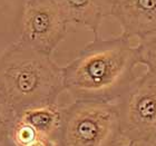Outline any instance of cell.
<instances>
[{
    "label": "cell",
    "mask_w": 156,
    "mask_h": 146,
    "mask_svg": "<svg viewBox=\"0 0 156 146\" xmlns=\"http://www.w3.org/2000/svg\"><path fill=\"white\" fill-rule=\"evenodd\" d=\"M138 65V46L130 39L96 37L62 67L65 91L75 101H116L137 78Z\"/></svg>",
    "instance_id": "1"
},
{
    "label": "cell",
    "mask_w": 156,
    "mask_h": 146,
    "mask_svg": "<svg viewBox=\"0 0 156 146\" xmlns=\"http://www.w3.org/2000/svg\"><path fill=\"white\" fill-rule=\"evenodd\" d=\"M64 91L62 67L51 55L18 40L0 56V97L18 117L31 108L57 104Z\"/></svg>",
    "instance_id": "2"
},
{
    "label": "cell",
    "mask_w": 156,
    "mask_h": 146,
    "mask_svg": "<svg viewBox=\"0 0 156 146\" xmlns=\"http://www.w3.org/2000/svg\"><path fill=\"white\" fill-rule=\"evenodd\" d=\"M57 146H126L116 101H74L62 107Z\"/></svg>",
    "instance_id": "3"
},
{
    "label": "cell",
    "mask_w": 156,
    "mask_h": 146,
    "mask_svg": "<svg viewBox=\"0 0 156 146\" xmlns=\"http://www.w3.org/2000/svg\"><path fill=\"white\" fill-rule=\"evenodd\" d=\"M120 135L126 146H154L156 141V75L146 72L116 101Z\"/></svg>",
    "instance_id": "4"
},
{
    "label": "cell",
    "mask_w": 156,
    "mask_h": 146,
    "mask_svg": "<svg viewBox=\"0 0 156 146\" xmlns=\"http://www.w3.org/2000/svg\"><path fill=\"white\" fill-rule=\"evenodd\" d=\"M68 25L58 0H26L19 40L39 52L52 55L65 39Z\"/></svg>",
    "instance_id": "5"
},
{
    "label": "cell",
    "mask_w": 156,
    "mask_h": 146,
    "mask_svg": "<svg viewBox=\"0 0 156 146\" xmlns=\"http://www.w3.org/2000/svg\"><path fill=\"white\" fill-rule=\"evenodd\" d=\"M112 16L124 37L140 40L156 30V0H113Z\"/></svg>",
    "instance_id": "6"
},
{
    "label": "cell",
    "mask_w": 156,
    "mask_h": 146,
    "mask_svg": "<svg viewBox=\"0 0 156 146\" xmlns=\"http://www.w3.org/2000/svg\"><path fill=\"white\" fill-rule=\"evenodd\" d=\"M69 23L80 25L96 37L103 20L113 12V0H58Z\"/></svg>",
    "instance_id": "7"
},
{
    "label": "cell",
    "mask_w": 156,
    "mask_h": 146,
    "mask_svg": "<svg viewBox=\"0 0 156 146\" xmlns=\"http://www.w3.org/2000/svg\"><path fill=\"white\" fill-rule=\"evenodd\" d=\"M18 118L30 125L40 136L55 141L62 122V107L55 104L31 108Z\"/></svg>",
    "instance_id": "8"
},
{
    "label": "cell",
    "mask_w": 156,
    "mask_h": 146,
    "mask_svg": "<svg viewBox=\"0 0 156 146\" xmlns=\"http://www.w3.org/2000/svg\"><path fill=\"white\" fill-rule=\"evenodd\" d=\"M140 65L147 67V72L156 75V30L138 40Z\"/></svg>",
    "instance_id": "9"
},
{
    "label": "cell",
    "mask_w": 156,
    "mask_h": 146,
    "mask_svg": "<svg viewBox=\"0 0 156 146\" xmlns=\"http://www.w3.org/2000/svg\"><path fill=\"white\" fill-rule=\"evenodd\" d=\"M40 136L33 127L26 124L25 122L20 120L19 118L17 119L15 126H13L10 137L13 141V143L17 146H27L30 143H33L34 141L37 140Z\"/></svg>",
    "instance_id": "10"
},
{
    "label": "cell",
    "mask_w": 156,
    "mask_h": 146,
    "mask_svg": "<svg viewBox=\"0 0 156 146\" xmlns=\"http://www.w3.org/2000/svg\"><path fill=\"white\" fill-rule=\"evenodd\" d=\"M18 116L10 106L0 97V141L10 136Z\"/></svg>",
    "instance_id": "11"
},
{
    "label": "cell",
    "mask_w": 156,
    "mask_h": 146,
    "mask_svg": "<svg viewBox=\"0 0 156 146\" xmlns=\"http://www.w3.org/2000/svg\"><path fill=\"white\" fill-rule=\"evenodd\" d=\"M27 146H57L56 142L51 138H47V137L39 136L37 140H35L33 143H30Z\"/></svg>",
    "instance_id": "12"
},
{
    "label": "cell",
    "mask_w": 156,
    "mask_h": 146,
    "mask_svg": "<svg viewBox=\"0 0 156 146\" xmlns=\"http://www.w3.org/2000/svg\"><path fill=\"white\" fill-rule=\"evenodd\" d=\"M154 146H156V141H155V143H154Z\"/></svg>",
    "instance_id": "13"
}]
</instances>
